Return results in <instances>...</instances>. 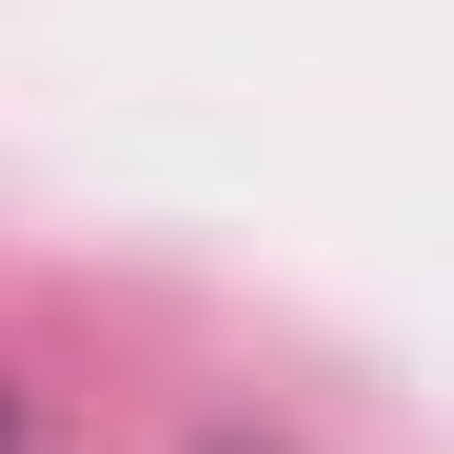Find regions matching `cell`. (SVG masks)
<instances>
[{
  "instance_id": "1",
  "label": "cell",
  "mask_w": 454,
  "mask_h": 454,
  "mask_svg": "<svg viewBox=\"0 0 454 454\" xmlns=\"http://www.w3.org/2000/svg\"><path fill=\"white\" fill-rule=\"evenodd\" d=\"M0 454H20V415H0Z\"/></svg>"
}]
</instances>
